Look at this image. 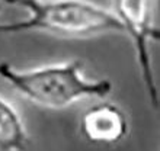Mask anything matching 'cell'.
I'll list each match as a JSON object with an SVG mask.
<instances>
[{
    "instance_id": "5b68a950",
    "label": "cell",
    "mask_w": 160,
    "mask_h": 151,
    "mask_svg": "<svg viewBox=\"0 0 160 151\" xmlns=\"http://www.w3.org/2000/svg\"><path fill=\"white\" fill-rule=\"evenodd\" d=\"M28 145V135L22 118L9 102L0 96V150L23 151Z\"/></svg>"
},
{
    "instance_id": "7a4b0ae2",
    "label": "cell",
    "mask_w": 160,
    "mask_h": 151,
    "mask_svg": "<svg viewBox=\"0 0 160 151\" xmlns=\"http://www.w3.org/2000/svg\"><path fill=\"white\" fill-rule=\"evenodd\" d=\"M28 12V17L0 23V35L47 32L60 37L84 38L108 32H124L111 9L90 0H4Z\"/></svg>"
},
{
    "instance_id": "6da1fadb",
    "label": "cell",
    "mask_w": 160,
    "mask_h": 151,
    "mask_svg": "<svg viewBox=\"0 0 160 151\" xmlns=\"http://www.w3.org/2000/svg\"><path fill=\"white\" fill-rule=\"evenodd\" d=\"M0 79L34 105L48 109H66L88 97H106L112 84L106 79L90 80L83 74V63L73 60L31 70H19L0 63Z\"/></svg>"
},
{
    "instance_id": "277c9868",
    "label": "cell",
    "mask_w": 160,
    "mask_h": 151,
    "mask_svg": "<svg viewBox=\"0 0 160 151\" xmlns=\"http://www.w3.org/2000/svg\"><path fill=\"white\" fill-rule=\"evenodd\" d=\"M82 134L90 143H119L128 134L127 115L119 106L111 102L96 103L82 116Z\"/></svg>"
},
{
    "instance_id": "8992f818",
    "label": "cell",
    "mask_w": 160,
    "mask_h": 151,
    "mask_svg": "<svg viewBox=\"0 0 160 151\" xmlns=\"http://www.w3.org/2000/svg\"><path fill=\"white\" fill-rule=\"evenodd\" d=\"M0 10H2V4H0Z\"/></svg>"
},
{
    "instance_id": "3957f363",
    "label": "cell",
    "mask_w": 160,
    "mask_h": 151,
    "mask_svg": "<svg viewBox=\"0 0 160 151\" xmlns=\"http://www.w3.org/2000/svg\"><path fill=\"white\" fill-rule=\"evenodd\" d=\"M112 12L121 22L124 34L131 38L138 64L140 77L150 103L159 106V87L150 57V45L159 41L160 32L154 25V0H114Z\"/></svg>"
}]
</instances>
